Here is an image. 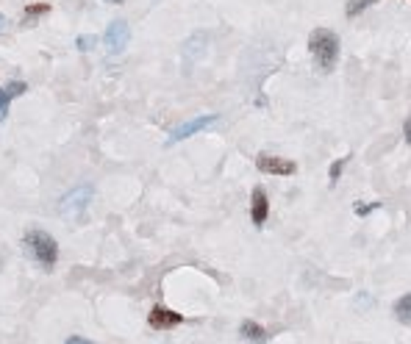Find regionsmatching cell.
<instances>
[{
    "label": "cell",
    "mask_w": 411,
    "mask_h": 344,
    "mask_svg": "<svg viewBox=\"0 0 411 344\" xmlns=\"http://www.w3.org/2000/svg\"><path fill=\"white\" fill-rule=\"evenodd\" d=\"M378 209H381L378 200H372V203H356V206H353L356 216H367V214H372V211H378Z\"/></svg>",
    "instance_id": "16"
},
{
    "label": "cell",
    "mask_w": 411,
    "mask_h": 344,
    "mask_svg": "<svg viewBox=\"0 0 411 344\" xmlns=\"http://www.w3.org/2000/svg\"><path fill=\"white\" fill-rule=\"evenodd\" d=\"M25 247L31 250V256L37 258V264L50 272L53 266H56V261H59V242L47 233V231H39V228H31L28 233H25Z\"/></svg>",
    "instance_id": "2"
},
{
    "label": "cell",
    "mask_w": 411,
    "mask_h": 344,
    "mask_svg": "<svg viewBox=\"0 0 411 344\" xmlns=\"http://www.w3.org/2000/svg\"><path fill=\"white\" fill-rule=\"evenodd\" d=\"M147 325L153 331H173V328L183 325V317L178 311H170L167 305H153L147 314Z\"/></svg>",
    "instance_id": "5"
},
{
    "label": "cell",
    "mask_w": 411,
    "mask_h": 344,
    "mask_svg": "<svg viewBox=\"0 0 411 344\" xmlns=\"http://www.w3.org/2000/svg\"><path fill=\"white\" fill-rule=\"evenodd\" d=\"M242 336H245L247 342L262 344V342H267V328H262V325L253 322V319H245V322H242Z\"/></svg>",
    "instance_id": "11"
},
{
    "label": "cell",
    "mask_w": 411,
    "mask_h": 344,
    "mask_svg": "<svg viewBox=\"0 0 411 344\" xmlns=\"http://www.w3.org/2000/svg\"><path fill=\"white\" fill-rule=\"evenodd\" d=\"M6 28V14H0V31Z\"/></svg>",
    "instance_id": "20"
},
{
    "label": "cell",
    "mask_w": 411,
    "mask_h": 344,
    "mask_svg": "<svg viewBox=\"0 0 411 344\" xmlns=\"http://www.w3.org/2000/svg\"><path fill=\"white\" fill-rule=\"evenodd\" d=\"M378 0H348V6H345V14L348 17H359V14H364L369 6H375Z\"/></svg>",
    "instance_id": "13"
},
{
    "label": "cell",
    "mask_w": 411,
    "mask_h": 344,
    "mask_svg": "<svg viewBox=\"0 0 411 344\" xmlns=\"http://www.w3.org/2000/svg\"><path fill=\"white\" fill-rule=\"evenodd\" d=\"M94 44H97V37H92V34H81L78 42H75V47H78L81 53H87V50H92Z\"/></svg>",
    "instance_id": "17"
},
{
    "label": "cell",
    "mask_w": 411,
    "mask_h": 344,
    "mask_svg": "<svg viewBox=\"0 0 411 344\" xmlns=\"http://www.w3.org/2000/svg\"><path fill=\"white\" fill-rule=\"evenodd\" d=\"M64 344H92V342H87V339H81V336H73V339H67Z\"/></svg>",
    "instance_id": "19"
},
{
    "label": "cell",
    "mask_w": 411,
    "mask_h": 344,
    "mask_svg": "<svg viewBox=\"0 0 411 344\" xmlns=\"http://www.w3.org/2000/svg\"><path fill=\"white\" fill-rule=\"evenodd\" d=\"M309 50L317 61L322 73H333L336 61H339V37L331 28H314L309 34Z\"/></svg>",
    "instance_id": "1"
},
{
    "label": "cell",
    "mask_w": 411,
    "mask_h": 344,
    "mask_svg": "<svg viewBox=\"0 0 411 344\" xmlns=\"http://www.w3.org/2000/svg\"><path fill=\"white\" fill-rule=\"evenodd\" d=\"M128 42H131V28H128V23H125V20L109 23V28H106V34H103L106 50H109L111 56H120V53L128 47Z\"/></svg>",
    "instance_id": "3"
},
{
    "label": "cell",
    "mask_w": 411,
    "mask_h": 344,
    "mask_svg": "<svg viewBox=\"0 0 411 344\" xmlns=\"http://www.w3.org/2000/svg\"><path fill=\"white\" fill-rule=\"evenodd\" d=\"M220 117L217 114H203V117H195V120H189V123H183L178 125L176 130H170V136H167V147L170 145H176V142H183V139H189V136H195L197 130L209 128V125H214Z\"/></svg>",
    "instance_id": "6"
},
{
    "label": "cell",
    "mask_w": 411,
    "mask_h": 344,
    "mask_svg": "<svg viewBox=\"0 0 411 344\" xmlns=\"http://www.w3.org/2000/svg\"><path fill=\"white\" fill-rule=\"evenodd\" d=\"M350 161V156H342V159H336L333 164H331V170H328V183L331 186H336L339 183V178H342V170H345V164Z\"/></svg>",
    "instance_id": "14"
},
{
    "label": "cell",
    "mask_w": 411,
    "mask_h": 344,
    "mask_svg": "<svg viewBox=\"0 0 411 344\" xmlns=\"http://www.w3.org/2000/svg\"><path fill=\"white\" fill-rule=\"evenodd\" d=\"M203 47H206V34H192V37L183 42V59H186V64H192V61L203 53Z\"/></svg>",
    "instance_id": "10"
},
{
    "label": "cell",
    "mask_w": 411,
    "mask_h": 344,
    "mask_svg": "<svg viewBox=\"0 0 411 344\" xmlns=\"http://www.w3.org/2000/svg\"><path fill=\"white\" fill-rule=\"evenodd\" d=\"M109 3H117V6H120V3H125V0H109Z\"/></svg>",
    "instance_id": "21"
},
{
    "label": "cell",
    "mask_w": 411,
    "mask_h": 344,
    "mask_svg": "<svg viewBox=\"0 0 411 344\" xmlns=\"http://www.w3.org/2000/svg\"><path fill=\"white\" fill-rule=\"evenodd\" d=\"M90 200H92V186H75L73 192H67V195L59 200V211L84 216L87 206H90Z\"/></svg>",
    "instance_id": "4"
},
{
    "label": "cell",
    "mask_w": 411,
    "mask_h": 344,
    "mask_svg": "<svg viewBox=\"0 0 411 344\" xmlns=\"http://www.w3.org/2000/svg\"><path fill=\"white\" fill-rule=\"evenodd\" d=\"M267 216H270V200H267V192H264L262 186H256L253 195H250V219H253L256 228H264Z\"/></svg>",
    "instance_id": "8"
},
{
    "label": "cell",
    "mask_w": 411,
    "mask_h": 344,
    "mask_svg": "<svg viewBox=\"0 0 411 344\" xmlns=\"http://www.w3.org/2000/svg\"><path fill=\"white\" fill-rule=\"evenodd\" d=\"M256 167L259 172H267V175H295L297 172V164L289 161V159H281V156H273V153H262L256 159Z\"/></svg>",
    "instance_id": "7"
},
{
    "label": "cell",
    "mask_w": 411,
    "mask_h": 344,
    "mask_svg": "<svg viewBox=\"0 0 411 344\" xmlns=\"http://www.w3.org/2000/svg\"><path fill=\"white\" fill-rule=\"evenodd\" d=\"M47 11H50V3H28L23 14H25V17H42Z\"/></svg>",
    "instance_id": "15"
},
{
    "label": "cell",
    "mask_w": 411,
    "mask_h": 344,
    "mask_svg": "<svg viewBox=\"0 0 411 344\" xmlns=\"http://www.w3.org/2000/svg\"><path fill=\"white\" fill-rule=\"evenodd\" d=\"M395 317H398L406 328H411V295H403L400 300L395 302Z\"/></svg>",
    "instance_id": "12"
},
{
    "label": "cell",
    "mask_w": 411,
    "mask_h": 344,
    "mask_svg": "<svg viewBox=\"0 0 411 344\" xmlns=\"http://www.w3.org/2000/svg\"><path fill=\"white\" fill-rule=\"evenodd\" d=\"M403 136H406V142L411 145V114L406 117V123H403Z\"/></svg>",
    "instance_id": "18"
},
{
    "label": "cell",
    "mask_w": 411,
    "mask_h": 344,
    "mask_svg": "<svg viewBox=\"0 0 411 344\" xmlns=\"http://www.w3.org/2000/svg\"><path fill=\"white\" fill-rule=\"evenodd\" d=\"M25 92H28V84H25V81H8V84L0 86V123L8 117V103H11L14 97L25 94Z\"/></svg>",
    "instance_id": "9"
}]
</instances>
